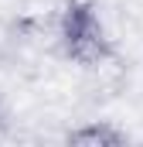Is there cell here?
<instances>
[{"label": "cell", "mask_w": 143, "mask_h": 147, "mask_svg": "<svg viewBox=\"0 0 143 147\" xmlns=\"http://www.w3.org/2000/svg\"><path fill=\"white\" fill-rule=\"evenodd\" d=\"M58 34H61V45H65V55L82 69H96V65H102L116 55L112 41L106 38V28L96 14V3L65 0L61 17H58Z\"/></svg>", "instance_id": "1"}, {"label": "cell", "mask_w": 143, "mask_h": 147, "mask_svg": "<svg viewBox=\"0 0 143 147\" xmlns=\"http://www.w3.org/2000/svg\"><path fill=\"white\" fill-rule=\"evenodd\" d=\"M65 140L75 147H119V144H126V134L112 123H85V127L68 130Z\"/></svg>", "instance_id": "2"}, {"label": "cell", "mask_w": 143, "mask_h": 147, "mask_svg": "<svg viewBox=\"0 0 143 147\" xmlns=\"http://www.w3.org/2000/svg\"><path fill=\"white\" fill-rule=\"evenodd\" d=\"M7 127V110H3V99H0V130Z\"/></svg>", "instance_id": "3"}, {"label": "cell", "mask_w": 143, "mask_h": 147, "mask_svg": "<svg viewBox=\"0 0 143 147\" xmlns=\"http://www.w3.org/2000/svg\"><path fill=\"white\" fill-rule=\"evenodd\" d=\"M72 3H96V0H72Z\"/></svg>", "instance_id": "4"}]
</instances>
